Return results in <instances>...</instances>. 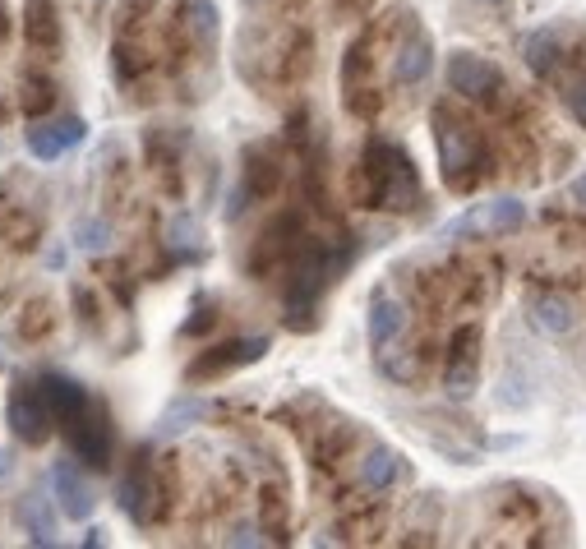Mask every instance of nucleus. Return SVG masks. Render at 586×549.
Segmentation results:
<instances>
[{
  "label": "nucleus",
  "instance_id": "nucleus-8",
  "mask_svg": "<svg viewBox=\"0 0 586 549\" xmlns=\"http://www.w3.org/2000/svg\"><path fill=\"white\" fill-rule=\"evenodd\" d=\"M5 420H10V434L24 448H42V443L56 434V411H51L47 393H42V383L37 379H14L10 397H5Z\"/></svg>",
  "mask_w": 586,
  "mask_h": 549
},
{
  "label": "nucleus",
  "instance_id": "nucleus-23",
  "mask_svg": "<svg viewBox=\"0 0 586 549\" xmlns=\"http://www.w3.org/2000/svg\"><path fill=\"white\" fill-rule=\"evenodd\" d=\"M351 448H356V425L351 420H328V425H319V439L310 443V457L314 466L333 471V466L347 462Z\"/></svg>",
  "mask_w": 586,
  "mask_h": 549
},
{
  "label": "nucleus",
  "instance_id": "nucleus-16",
  "mask_svg": "<svg viewBox=\"0 0 586 549\" xmlns=\"http://www.w3.org/2000/svg\"><path fill=\"white\" fill-rule=\"evenodd\" d=\"M264 351H268V337H240V342H227V347L204 351V356H199L190 370H185V379H190V383L217 379V374L236 370V365H250V360H259Z\"/></svg>",
  "mask_w": 586,
  "mask_h": 549
},
{
  "label": "nucleus",
  "instance_id": "nucleus-40",
  "mask_svg": "<svg viewBox=\"0 0 586 549\" xmlns=\"http://www.w3.org/2000/svg\"><path fill=\"white\" fill-rule=\"evenodd\" d=\"M333 5H337V14H365L374 0H333Z\"/></svg>",
  "mask_w": 586,
  "mask_h": 549
},
{
  "label": "nucleus",
  "instance_id": "nucleus-13",
  "mask_svg": "<svg viewBox=\"0 0 586 549\" xmlns=\"http://www.w3.org/2000/svg\"><path fill=\"white\" fill-rule=\"evenodd\" d=\"M480 370V323H457L443 351V388L453 397H467L476 388Z\"/></svg>",
  "mask_w": 586,
  "mask_h": 549
},
{
  "label": "nucleus",
  "instance_id": "nucleus-14",
  "mask_svg": "<svg viewBox=\"0 0 586 549\" xmlns=\"http://www.w3.org/2000/svg\"><path fill=\"white\" fill-rule=\"evenodd\" d=\"M300 213H282L273 217L264 231H259V240H254V250H250V273L254 277H268L273 268H282V259H296L300 250Z\"/></svg>",
  "mask_w": 586,
  "mask_h": 549
},
{
  "label": "nucleus",
  "instance_id": "nucleus-36",
  "mask_svg": "<svg viewBox=\"0 0 586 549\" xmlns=\"http://www.w3.org/2000/svg\"><path fill=\"white\" fill-rule=\"evenodd\" d=\"M490 222H494L499 231H517L522 222H527V208H522L517 199H499V203L490 208Z\"/></svg>",
  "mask_w": 586,
  "mask_h": 549
},
{
  "label": "nucleus",
  "instance_id": "nucleus-9",
  "mask_svg": "<svg viewBox=\"0 0 586 549\" xmlns=\"http://www.w3.org/2000/svg\"><path fill=\"white\" fill-rule=\"evenodd\" d=\"M448 88L480 111H499L503 102H508V84H503L499 65L471 56V51H457V56L448 60Z\"/></svg>",
  "mask_w": 586,
  "mask_h": 549
},
{
  "label": "nucleus",
  "instance_id": "nucleus-29",
  "mask_svg": "<svg viewBox=\"0 0 586 549\" xmlns=\"http://www.w3.org/2000/svg\"><path fill=\"white\" fill-rule=\"evenodd\" d=\"M19 522L28 526V540H33V545H56V517H51V508H47L42 494L19 499Z\"/></svg>",
  "mask_w": 586,
  "mask_h": 549
},
{
  "label": "nucleus",
  "instance_id": "nucleus-12",
  "mask_svg": "<svg viewBox=\"0 0 586 549\" xmlns=\"http://www.w3.org/2000/svg\"><path fill=\"white\" fill-rule=\"evenodd\" d=\"M282 190V157L273 153V148L254 144L250 153H245V171H240V190H236V203L227 208V217H240L250 203L259 199H273V194Z\"/></svg>",
  "mask_w": 586,
  "mask_h": 549
},
{
  "label": "nucleus",
  "instance_id": "nucleus-24",
  "mask_svg": "<svg viewBox=\"0 0 586 549\" xmlns=\"http://www.w3.org/2000/svg\"><path fill=\"white\" fill-rule=\"evenodd\" d=\"M527 310H531V323H536L545 337L573 333V305H568V296H559V291H531Z\"/></svg>",
  "mask_w": 586,
  "mask_h": 549
},
{
  "label": "nucleus",
  "instance_id": "nucleus-30",
  "mask_svg": "<svg viewBox=\"0 0 586 549\" xmlns=\"http://www.w3.org/2000/svg\"><path fill=\"white\" fill-rule=\"evenodd\" d=\"M51 328H56V305H51L47 296H33L24 310H19V337H24V342H47Z\"/></svg>",
  "mask_w": 586,
  "mask_h": 549
},
{
  "label": "nucleus",
  "instance_id": "nucleus-20",
  "mask_svg": "<svg viewBox=\"0 0 586 549\" xmlns=\"http://www.w3.org/2000/svg\"><path fill=\"white\" fill-rule=\"evenodd\" d=\"M148 70H153V60H148L139 33H116V42H111V74H116V84L134 97V88H144Z\"/></svg>",
  "mask_w": 586,
  "mask_h": 549
},
{
  "label": "nucleus",
  "instance_id": "nucleus-34",
  "mask_svg": "<svg viewBox=\"0 0 586 549\" xmlns=\"http://www.w3.org/2000/svg\"><path fill=\"white\" fill-rule=\"evenodd\" d=\"M70 300H74V310H79V323H84L88 333H93L97 323H102V310H97V300H93V287L74 282V287H70Z\"/></svg>",
  "mask_w": 586,
  "mask_h": 549
},
{
  "label": "nucleus",
  "instance_id": "nucleus-1",
  "mask_svg": "<svg viewBox=\"0 0 586 549\" xmlns=\"http://www.w3.org/2000/svg\"><path fill=\"white\" fill-rule=\"evenodd\" d=\"M314 37L310 28H250L240 33V74L254 88H296L310 74Z\"/></svg>",
  "mask_w": 586,
  "mask_h": 549
},
{
  "label": "nucleus",
  "instance_id": "nucleus-7",
  "mask_svg": "<svg viewBox=\"0 0 586 549\" xmlns=\"http://www.w3.org/2000/svg\"><path fill=\"white\" fill-rule=\"evenodd\" d=\"M383 33H388V24H370L342 56V102L360 120H374L383 107L379 84H374V47L383 42Z\"/></svg>",
  "mask_w": 586,
  "mask_h": 549
},
{
  "label": "nucleus",
  "instance_id": "nucleus-37",
  "mask_svg": "<svg viewBox=\"0 0 586 549\" xmlns=\"http://www.w3.org/2000/svg\"><path fill=\"white\" fill-rule=\"evenodd\" d=\"M199 416H208L204 402H176L167 411V430H185V420H199Z\"/></svg>",
  "mask_w": 586,
  "mask_h": 549
},
{
  "label": "nucleus",
  "instance_id": "nucleus-39",
  "mask_svg": "<svg viewBox=\"0 0 586 549\" xmlns=\"http://www.w3.org/2000/svg\"><path fill=\"white\" fill-rule=\"evenodd\" d=\"M10 33H14V19H10V0H0V47L10 42Z\"/></svg>",
  "mask_w": 586,
  "mask_h": 549
},
{
  "label": "nucleus",
  "instance_id": "nucleus-28",
  "mask_svg": "<svg viewBox=\"0 0 586 549\" xmlns=\"http://www.w3.org/2000/svg\"><path fill=\"white\" fill-rule=\"evenodd\" d=\"M51 107H56V79L42 70H28L24 84H19V111L37 120V116H47Z\"/></svg>",
  "mask_w": 586,
  "mask_h": 549
},
{
  "label": "nucleus",
  "instance_id": "nucleus-21",
  "mask_svg": "<svg viewBox=\"0 0 586 549\" xmlns=\"http://www.w3.org/2000/svg\"><path fill=\"white\" fill-rule=\"evenodd\" d=\"M24 42L37 56L60 51V10L56 0H24Z\"/></svg>",
  "mask_w": 586,
  "mask_h": 549
},
{
  "label": "nucleus",
  "instance_id": "nucleus-18",
  "mask_svg": "<svg viewBox=\"0 0 586 549\" xmlns=\"http://www.w3.org/2000/svg\"><path fill=\"white\" fill-rule=\"evenodd\" d=\"M430 70H434V42H430V33L411 28V33L397 42V51H393V84L397 88H416V84H425V79H430Z\"/></svg>",
  "mask_w": 586,
  "mask_h": 549
},
{
  "label": "nucleus",
  "instance_id": "nucleus-5",
  "mask_svg": "<svg viewBox=\"0 0 586 549\" xmlns=\"http://www.w3.org/2000/svg\"><path fill=\"white\" fill-rule=\"evenodd\" d=\"M217 47V5L213 0H176L167 19V65L185 74L190 65H208Z\"/></svg>",
  "mask_w": 586,
  "mask_h": 549
},
{
  "label": "nucleus",
  "instance_id": "nucleus-35",
  "mask_svg": "<svg viewBox=\"0 0 586 549\" xmlns=\"http://www.w3.org/2000/svg\"><path fill=\"white\" fill-rule=\"evenodd\" d=\"M153 5H157V0H125V5H120V14H116V33H139Z\"/></svg>",
  "mask_w": 586,
  "mask_h": 549
},
{
  "label": "nucleus",
  "instance_id": "nucleus-26",
  "mask_svg": "<svg viewBox=\"0 0 586 549\" xmlns=\"http://www.w3.org/2000/svg\"><path fill=\"white\" fill-rule=\"evenodd\" d=\"M0 240L10 245V250L28 254L37 250V240H42V222H37V213H24V203H0Z\"/></svg>",
  "mask_w": 586,
  "mask_h": 549
},
{
  "label": "nucleus",
  "instance_id": "nucleus-15",
  "mask_svg": "<svg viewBox=\"0 0 586 549\" xmlns=\"http://www.w3.org/2000/svg\"><path fill=\"white\" fill-rule=\"evenodd\" d=\"M74 462H79V457H74ZM74 462H56V466H51V490H56L60 517H70V522H88V517H93V508H97V499H93L88 476Z\"/></svg>",
  "mask_w": 586,
  "mask_h": 549
},
{
  "label": "nucleus",
  "instance_id": "nucleus-17",
  "mask_svg": "<svg viewBox=\"0 0 586 549\" xmlns=\"http://www.w3.org/2000/svg\"><path fill=\"white\" fill-rule=\"evenodd\" d=\"M88 125L79 116H56L47 120V125H33L28 130V153L37 157V162H56V157H65L70 148L84 144Z\"/></svg>",
  "mask_w": 586,
  "mask_h": 549
},
{
  "label": "nucleus",
  "instance_id": "nucleus-25",
  "mask_svg": "<svg viewBox=\"0 0 586 549\" xmlns=\"http://www.w3.org/2000/svg\"><path fill=\"white\" fill-rule=\"evenodd\" d=\"M522 56H527L531 74H540V79H559V70H563V37H559V28H536V33L527 37Z\"/></svg>",
  "mask_w": 586,
  "mask_h": 549
},
{
  "label": "nucleus",
  "instance_id": "nucleus-31",
  "mask_svg": "<svg viewBox=\"0 0 586 549\" xmlns=\"http://www.w3.org/2000/svg\"><path fill=\"white\" fill-rule=\"evenodd\" d=\"M259 517H264V531H268V540H287V490L282 485H264L259 490Z\"/></svg>",
  "mask_w": 586,
  "mask_h": 549
},
{
  "label": "nucleus",
  "instance_id": "nucleus-33",
  "mask_svg": "<svg viewBox=\"0 0 586 549\" xmlns=\"http://www.w3.org/2000/svg\"><path fill=\"white\" fill-rule=\"evenodd\" d=\"M74 240H79V250L102 254L111 245V222L107 217H84V222L74 227Z\"/></svg>",
  "mask_w": 586,
  "mask_h": 549
},
{
  "label": "nucleus",
  "instance_id": "nucleus-32",
  "mask_svg": "<svg viewBox=\"0 0 586 549\" xmlns=\"http://www.w3.org/2000/svg\"><path fill=\"white\" fill-rule=\"evenodd\" d=\"M383 517H388V508H383V503H365L360 513L342 517V522H337V531H342V540H379L383 536Z\"/></svg>",
  "mask_w": 586,
  "mask_h": 549
},
{
  "label": "nucleus",
  "instance_id": "nucleus-6",
  "mask_svg": "<svg viewBox=\"0 0 586 549\" xmlns=\"http://www.w3.org/2000/svg\"><path fill=\"white\" fill-rule=\"evenodd\" d=\"M171 494H176V485L167 480V471L153 462L148 448H139V453L130 457L125 480H120V513L130 517L134 526H157L171 513V503H176Z\"/></svg>",
  "mask_w": 586,
  "mask_h": 549
},
{
  "label": "nucleus",
  "instance_id": "nucleus-38",
  "mask_svg": "<svg viewBox=\"0 0 586 549\" xmlns=\"http://www.w3.org/2000/svg\"><path fill=\"white\" fill-rule=\"evenodd\" d=\"M125 277H130V273H125V263H107V287L116 291L120 305H134V291H130V282H125Z\"/></svg>",
  "mask_w": 586,
  "mask_h": 549
},
{
  "label": "nucleus",
  "instance_id": "nucleus-42",
  "mask_svg": "<svg viewBox=\"0 0 586 549\" xmlns=\"http://www.w3.org/2000/svg\"><path fill=\"white\" fill-rule=\"evenodd\" d=\"M573 194H577V199L586 203V176H582V180H577V185H573Z\"/></svg>",
  "mask_w": 586,
  "mask_h": 549
},
{
  "label": "nucleus",
  "instance_id": "nucleus-3",
  "mask_svg": "<svg viewBox=\"0 0 586 549\" xmlns=\"http://www.w3.org/2000/svg\"><path fill=\"white\" fill-rule=\"evenodd\" d=\"M434 144H439V167H443V185L453 194H471L480 180H490V144L485 130H476L467 116L448 102L434 107Z\"/></svg>",
  "mask_w": 586,
  "mask_h": 549
},
{
  "label": "nucleus",
  "instance_id": "nucleus-22",
  "mask_svg": "<svg viewBox=\"0 0 586 549\" xmlns=\"http://www.w3.org/2000/svg\"><path fill=\"white\" fill-rule=\"evenodd\" d=\"M407 333V310H402V300L379 291L370 305V347L374 351H388L397 337Z\"/></svg>",
  "mask_w": 586,
  "mask_h": 549
},
{
  "label": "nucleus",
  "instance_id": "nucleus-4",
  "mask_svg": "<svg viewBox=\"0 0 586 549\" xmlns=\"http://www.w3.org/2000/svg\"><path fill=\"white\" fill-rule=\"evenodd\" d=\"M351 263V240L337 250V245H328V240H300L296 259H291L287 268V323L291 328H314V305H319L323 287L333 282L342 268Z\"/></svg>",
  "mask_w": 586,
  "mask_h": 549
},
{
  "label": "nucleus",
  "instance_id": "nucleus-19",
  "mask_svg": "<svg viewBox=\"0 0 586 549\" xmlns=\"http://www.w3.org/2000/svg\"><path fill=\"white\" fill-rule=\"evenodd\" d=\"M42 393H47V402H51V411H56V425L60 430H70L74 420L84 416L88 406H93V397L84 393V383H74L70 374H60V370H47L42 374Z\"/></svg>",
  "mask_w": 586,
  "mask_h": 549
},
{
  "label": "nucleus",
  "instance_id": "nucleus-11",
  "mask_svg": "<svg viewBox=\"0 0 586 549\" xmlns=\"http://www.w3.org/2000/svg\"><path fill=\"white\" fill-rule=\"evenodd\" d=\"M65 439H70V453L79 457L88 471H97V476L111 471V420H107V406L102 402L88 406L84 416L65 430Z\"/></svg>",
  "mask_w": 586,
  "mask_h": 549
},
{
  "label": "nucleus",
  "instance_id": "nucleus-10",
  "mask_svg": "<svg viewBox=\"0 0 586 549\" xmlns=\"http://www.w3.org/2000/svg\"><path fill=\"white\" fill-rule=\"evenodd\" d=\"M554 526H550V503L531 499V494L513 490V499L499 503V540H522V545H545Z\"/></svg>",
  "mask_w": 586,
  "mask_h": 549
},
{
  "label": "nucleus",
  "instance_id": "nucleus-41",
  "mask_svg": "<svg viewBox=\"0 0 586 549\" xmlns=\"http://www.w3.org/2000/svg\"><path fill=\"white\" fill-rule=\"evenodd\" d=\"M204 328H213V310H199V319H190V323H185V333H204Z\"/></svg>",
  "mask_w": 586,
  "mask_h": 549
},
{
  "label": "nucleus",
  "instance_id": "nucleus-2",
  "mask_svg": "<svg viewBox=\"0 0 586 549\" xmlns=\"http://www.w3.org/2000/svg\"><path fill=\"white\" fill-rule=\"evenodd\" d=\"M351 199L360 208H393V213H411L420 203V176L416 162H411L393 139L374 134L365 153H360V167L351 171Z\"/></svg>",
  "mask_w": 586,
  "mask_h": 549
},
{
  "label": "nucleus",
  "instance_id": "nucleus-27",
  "mask_svg": "<svg viewBox=\"0 0 586 549\" xmlns=\"http://www.w3.org/2000/svg\"><path fill=\"white\" fill-rule=\"evenodd\" d=\"M397 476H402V457H397L393 448L374 443L370 453L360 457V490L383 494V490H393L397 485Z\"/></svg>",
  "mask_w": 586,
  "mask_h": 549
}]
</instances>
